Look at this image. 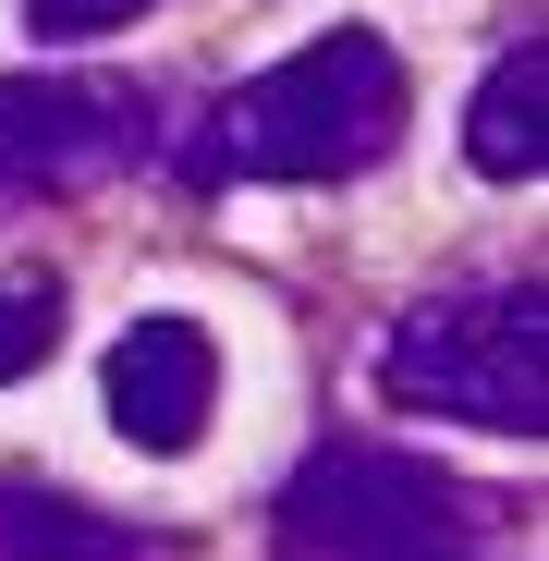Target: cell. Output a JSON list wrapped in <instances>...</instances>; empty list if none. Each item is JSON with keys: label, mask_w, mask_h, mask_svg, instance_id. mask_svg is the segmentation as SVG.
<instances>
[{"label": "cell", "mask_w": 549, "mask_h": 561, "mask_svg": "<svg viewBox=\"0 0 549 561\" xmlns=\"http://www.w3.org/2000/svg\"><path fill=\"white\" fill-rule=\"evenodd\" d=\"M391 135H403V61L366 25H330L294 61H268L256 85H232L196 123L183 171L196 183H342L366 159H391Z\"/></svg>", "instance_id": "1"}, {"label": "cell", "mask_w": 549, "mask_h": 561, "mask_svg": "<svg viewBox=\"0 0 549 561\" xmlns=\"http://www.w3.org/2000/svg\"><path fill=\"white\" fill-rule=\"evenodd\" d=\"M379 391L403 415H451L489 439L549 427V306L537 280H489V294H427L379 342Z\"/></svg>", "instance_id": "2"}, {"label": "cell", "mask_w": 549, "mask_h": 561, "mask_svg": "<svg viewBox=\"0 0 549 561\" xmlns=\"http://www.w3.org/2000/svg\"><path fill=\"white\" fill-rule=\"evenodd\" d=\"M489 501L391 439H330L282 489V561H427V549H465Z\"/></svg>", "instance_id": "3"}, {"label": "cell", "mask_w": 549, "mask_h": 561, "mask_svg": "<svg viewBox=\"0 0 549 561\" xmlns=\"http://www.w3.org/2000/svg\"><path fill=\"white\" fill-rule=\"evenodd\" d=\"M159 147L135 85H73V73H0V220L73 196V183H111Z\"/></svg>", "instance_id": "4"}, {"label": "cell", "mask_w": 549, "mask_h": 561, "mask_svg": "<svg viewBox=\"0 0 549 561\" xmlns=\"http://www.w3.org/2000/svg\"><path fill=\"white\" fill-rule=\"evenodd\" d=\"M111 427L135 439V451H196L208 439V403H220V342L196 330V318H135L123 342H111Z\"/></svg>", "instance_id": "5"}, {"label": "cell", "mask_w": 549, "mask_h": 561, "mask_svg": "<svg viewBox=\"0 0 549 561\" xmlns=\"http://www.w3.org/2000/svg\"><path fill=\"white\" fill-rule=\"evenodd\" d=\"M465 159L489 183H537L549 171V49H501L489 85H477V111H465Z\"/></svg>", "instance_id": "6"}, {"label": "cell", "mask_w": 549, "mask_h": 561, "mask_svg": "<svg viewBox=\"0 0 549 561\" xmlns=\"http://www.w3.org/2000/svg\"><path fill=\"white\" fill-rule=\"evenodd\" d=\"M0 561H171V537L99 525L85 501H61L37 477H0Z\"/></svg>", "instance_id": "7"}, {"label": "cell", "mask_w": 549, "mask_h": 561, "mask_svg": "<svg viewBox=\"0 0 549 561\" xmlns=\"http://www.w3.org/2000/svg\"><path fill=\"white\" fill-rule=\"evenodd\" d=\"M49 342H61V280L49 268H0V391L37 379Z\"/></svg>", "instance_id": "8"}, {"label": "cell", "mask_w": 549, "mask_h": 561, "mask_svg": "<svg viewBox=\"0 0 549 561\" xmlns=\"http://www.w3.org/2000/svg\"><path fill=\"white\" fill-rule=\"evenodd\" d=\"M135 13H159V0H25L37 37H111V25H135Z\"/></svg>", "instance_id": "9"}, {"label": "cell", "mask_w": 549, "mask_h": 561, "mask_svg": "<svg viewBox=\"0 0 549 561\" xmlns=\"http://www.w3.org/2000/svg\"><path fill=\"white\" fill-rule=\"evenodd\" d=\"M427 561H465V549H427Z\"/></svg>", "instance_id": "10"}]
</instances>
